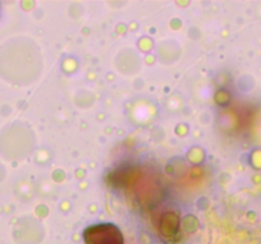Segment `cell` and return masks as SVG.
<instances>
[{
    "label": "cell",
    "instance_id": "obj_1",
    "mask_svg": "<svg viewBox=\"0 0 261 244\" xmlns=\"http://www.w3.org/2000/svg\"><path fill=\"white\" fill-rule=\"evenodd\" d=\"M86 244H124L121 230L115 224H96L84 230Z\"/></svg>",
    "mask_w": 261,
    "mask_h": 244
}]
</instances>
